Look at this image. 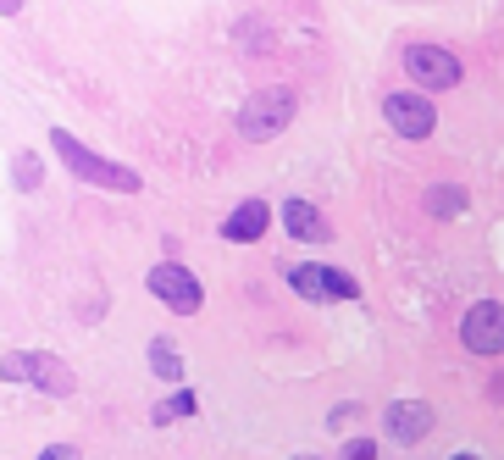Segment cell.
<instances>
[{
	"mask_svg": "<svg viewBox=\"0 0 504 460\" xmlns=\"http://www.w3.org/2000/svg\"><path fill=\"white\" fill-rule=\"evenodd\" d=\"M50 145H56V156L67 161V172H72V178L100 183V189H117V194H139V172H128V167H117V161H106V156H95L89 145L72 139L67 128H50Z\"/></svg>",
	"mask_w": 504,
	"mask_h": 460,
	"instance_id": "6da1fadb",
	"label": "cell"
},
{
	"mask_svg": "<svg viewBox=\"0 0 504 460\" xmlns=\"http://www.w3.org/2000/svg\"><path fill=\"white\" fill-rule=\"evenodd\" d=\"M288 122H294V95H288V89H261V95H250V106L239 111V134H244L250 145H266V139L283 134Z\"/></svg>",
	"mask_w": 504,
	"mask_h": 460,
	"instance_id": "7a4b0ae2",
	"label": "cell"
},
{
	"mask_svg": "<svg viewBox=\"0 0 504 460\" xmlns=\"http://www.w3.org/2000/svg\"><path fill=\"white\" fill-rule=\"evenodd\" d=\"M6 383H34L39 394H56V400H67V394L78 388V377H72L67 361H56V355H34V350L6 355Z\"/></svg>",
	"mask_w": 504,
	"mask_h": 460,
	"instance_id": "3957f363",
	"label": "cell"
},
{
	"mask_svg": "<svg viewBox=\"0 0 504 460\" xmlns=\"http://www.w3.org/2000/svg\"><path fill=\"white\" fill-rule=\"evenodd\" d=\"M150 294H156V300H167L178 316H194V311L205 305L200 278H194L189 267H178V261H161V267H150Z\"/></svg>",
	"mask_w": 504,
	"mask_h": 460,
	"instance_id": "277c9868",
	"label": "cell"
},
{
	"mask_svg": "<svg viewBox=\"0 0 504 460\" xmlns=\"http://www.w3.org/2000/svg\"><path fill=\"white\" fill-rule=\"evenodd\" d=\"M383 117H388L394 134H405V139H427L432 128H438L432 100H427V95H410V89H394V95L383 100Z\"/></svg>",
	"mask_w": 504,
	"mask_h": 460,
	"instance_id": "5b68a950",
	"label": "cell"
},
{
	"mask_svg": "<svg viewBox=\"0 0 504 460\" xmlns=\"http://www.w3.org/2000/svg\"><path fill=\"white\" fill-rule=\"evenodd\" d=\"M460 344H466L471 355H499V350H504V305L477 300V305L466 311V322H460Z\"/></svg>",
	"mask_w": 504,
	"mask_h": 460,
	"instance_id": "8992f818",
	"label": "cell"
},
{
	"mask_svg": "<svg viewBox=\"0 0 504 460\" xmlns=\"http://www.w3.org/2000/svg\"><path fill=\"white\" fill-rule=\"evenodd\" d=\"M405 73L421 84V89H455L460 84V61L438 45H410L405 50Z\"/></svg>",
	"mask_w": 504,
	"mask_h": 460,
	"instance_id": "52a82bcc",
	"label": "cell"
},
{
	"mask_svg": "<svg viewBox=\"0 0 504 460\" xmlns=\"http://www.w3.org/2000/svg\"><path fill=\"white\" fill-rule=\"evenodd\" d=\"M383 422H388V438L421 444V438L432 433V405H421V400H394V405L383 411Z\"/></svg>",
	"mask_w": 504,
	"mask_h": 460,
	"instance_id": "ba28073f",
	"label": "cell"
},
{
	"mask_svg": "<svg viewBox=\"0 0 504 460\" xmlns=\"http://www.w3.org/2000/svg\"><path fill=\"white\" fill-rule=\"evenodd\" d=\"M283 228L294 233V239H305V244H327V239H333V228L322 222V211H316L311 200H288V206H283Z\"/></svg>",
	"mask_w": 504,
	"mask_h": 460,
	"instance_id": "9c48e42d",
	"label": "cell"
},
{
	"mask_svg": "<svg viewBox=\"0 0 504 460\" xmlns=\"http://www.w3.org/2000/svg\"><path fill=\"white\" fill-rule=\"evenodd\" d=\"M272 228V206L266 200H244L228 222H222V239H233V244H250V239H261Z\"/></svg>",
	"mask_w": 504,
	"mask_h": 460,
	"instance_id": "30bf717a",
	"label": "cell"
},
{
	"mask_svg": "<svg viewBox=\"0 0 504 460\" xmlns=\"http://www.w3.org/2000/svg\"><path fill=\"white\" fill-rule=\"evenodd\" d=\"M421 206H427V217H444V222H449V217H460V211H466V189L438 183V189H427V200H421Z\"/></svg>",
	"mask_w": 504,
	"mask_h": 460,
	"instance_id": "8fae6325",
	"label": "cell"
},
{
	"mask_svg": "<svg viewBox=\"0 0 504 460\" xmlns=\"http://www.w3.org/2000/svg\"><path fill=\"white\" fill-rule=\"evenodd\" d=\"M150 372H156V377H167V383H178V377H183V361H178V350H172L167 339H156V344H150Z\"/></svg>",
	"mask_w": 504,
	"mask_h": 460,
	"instance_id": "7c38bea8",
	"label": "cell"
},
{
	"mask_svg": "<svg viewBox=\"0 0 504 460\" xmlns=\"http://www.w3.org/2000/svg\"><path fill=\"white\" fill-rule=\"evenodd\" d=\"M288 283H294V294H305V300H327L322 267H294V272H288Z\"/></svg>",
	"mask_w": 504,
	"mask_h": 460,
	"instance_id": "4fadbf2b",
	"label": "cell"
},
{
	"mask_svg": "<svg viewBox=\"0 0 504 460\" xmlns=\"http://www.w3.org/2000/svg\"><path fill=\"white\" fill-rule=\"evenodd\" d=\"M322 283H327V300H360V283L338 267H322Z\"/></svg>",
	"mask_w": 504,
	"mask_h": 460,
	"instance_id": "5bb4252c",
	"label": "cell"
},
{
	"mask_svg": "<svg viewBox=\"0 0 504 460\" xmlns=\"http://www.w3.org/2000/svg\"><path fill=\"white\" fill-rule=\"evenodd\" d=\"M194 405H200V400H194V394L183 388V394H172V400L156 411V422H172V416H194Z\"/></svg>",
	"mask_w": 504,
	"mask_h": 460,
	"instance_id": "9a60e30c",
	"label": "cell"
},
{
	"mask_svg": "<svg viewBox=\"0 0 504 460\" xmlns=\"http://www.w3.org/2000/svg\"><path fill=\"white\" fill-rule=\"evenodd\" d=\"M17 189H39V156L34 150L17 156Z\"/></svg>",
	"mask_w": 504,
	"mask_h": 460,
	"instance_id": "2e32d148",
	"label": "cell"
},
{
	"mask_svg": "<svg viewBox=\"0 0 504 460\" xmlns=\"http://www.w3.org/2000/svg\"><path fill=\"white\" fill-rule=\"evenodd\" d=\"M338 460H377V444H372V438H349Z\"/></svg>",
	"mask_w": 504,
	"mask_h": 460,
	"instance_id": "e0dca14e",
	"label": "cell"
},
{
	"mask_svg": "<svg viewBox=\"0 0 504 460\" xmlns=\"http://www.w3.org/2000/svg\"><path fill=\"white\" fill-rule=\"evenodd\" d=\"M39 460H78V449H72V444H50Z\"/></svg>",
	"mask_w": 504,
	"mask_h": 460,
	"instance_id": "ac0fdd59",
	"label": "cell"
},
{
	"mask_svg": "<svg viewBox=\"0 0 504 460\" xmlns=\"http://www.w3.org/2000/svg\"><path fill=\"white\" fill-rule=\"evenodd\" d=\"M355 416H360V411H355V405H338V411H333V416H327V422H333V427H349V422H355Z\"/></svg>",
	"mask_w": 504,
	"mask_h": 460,
	"instance_id": "d6986e66",
	"label": "cell"
},
{
	"mask_svg": "<svg viewBox=\"0 0 504 460\" xmlns=\"http://www.w3.org/2000/svg\"><path fill=\"white\" fill-rule=\"evenodd\" d=\"M449 460H477V455H449Z\"/></svg>",
	"mask_w": 504,
	"mask_h": 460,
	"instance_id": "ffe728a7",
	"label": "cell"
},
{
	"mask_svg": "<svg viewBox=\"0 0 504 460\" xmlns=\"http://www.w3.org/2000/svg\"><path fill=\"white\" fill-rule=\"evenodd\" d=\"M294 460H316V455H294Z\"/></svg>",
	"mask_w": 504,
	"mask_h": 460,
	"instance_id": "44dd1931",
	"label": "cell"
}]
</instances>
